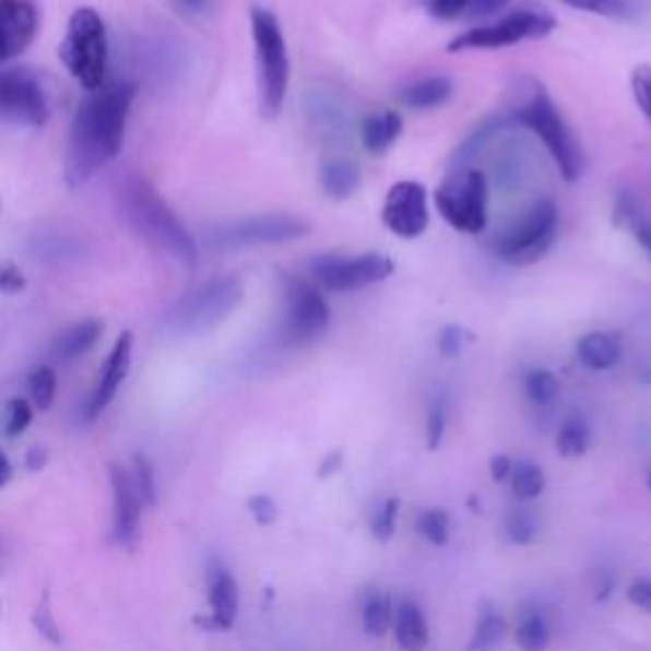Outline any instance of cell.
Wrapping results in <instances>:
<instances>
[{"mask_svg": "<svg viewBox=\"0 0 651 651\" xmlns=\"http://www.w3.org/2000/svg\"><path fill=\"white\" fill-rule=\"evenodd\" d=\"M135 92V84L126 80L87 92V99L80 105L69 128L64 161L69 186L87 184L97 170L118 158Z\"/></svg>", "mask_w": 651, "mask_h": 651, "instance_id": "6da1fadb", "label": "cell"}, {"mask_svg": "<svg viewBox=\"0 0 651 651\" xmlns=\"http://www.w3.org/2000/svg\"><path fill=\"white\" fill-rule=\"evenodd\" d=\"M118 206L122 220L135 235L156 247L166 258L193 265L197 262V239L184 227L174 209L161 199V193L141 176H128L118 189Z\"/></svg>", "mask_w": 651, "mask_h": 651, "instance_id": "7a4b0ae2", "label": "cell"}, {"mask_svg": "<svg viewBox=\"0 0 651 651\" xmlns=\"http://www.w3.org/2000/svg\"><path fill=\"white\" fill-rule=\"evenodd\" d=\"M250 28L258 61L260 110L265 118H277L291 87V57L283 26L277 15L265 5L250 8Z\"/></svg>", "mask_w": 651, "mask_h": 651, "instance_id": "3957f363", "label": "cell"}, {"mask_svg": "<svg viewBox=\"0 0 651 651\" xmlns=\"http://www.w3.org/2000/svg\"><path fill=\"white\" fill-rule=\"evenodd\" d=\"M511 115H514L519 128L530 130V133L540 138L565 181L576 184L583 176V151H580L578 138L568 126V120L563 118L560 107L555 105V99L547 95L542 84H534L530 97Z\"/></svg>", "mask_w": 651, "mask_h": 651, "instance_id": "277c9868", "label": "cell"}, {"mask_svg": "<svg viewBox=\"0 0 651 651\" xmlns=\"http://www.w3.org/2000/svg\"><path fill=\"white\" fill-rule=\"evenodd\" d=\"M59 59L67 72L80 82L82 90L97 92L107 84V64H110V46L103 15L95 8H76L69 19L67 36L59 46Z\"/></svg>", "mask_w": 651, "mask_h": 651, "instance_id": "5b68a950", "label": "cell"}, {"mask_svg": "<svg viewBox=\"0 0 651 651\" xmlns=\"http://www.w3.org/2000/svg\"><path fill=\"white\" fill-rule=\"evenodd\" d=\"M245 288L235 275H216L186 293L166 316V329L176 336H199L224 323L242 304Z\"/></svg>", "mask_w": 651, "mask_h": 651, "instance_id": "8992f818", "label": "cell"}, {"mask_svg": "<svg viewBox=\"0 0 651 651\" xmlns=\"http://www.w3.org/2000/svg\"><path fill=\"white\" fill-rule=\"evenodd\" d=\"M557 229H560V209L553 199H540L494 239L492 250L511 268H530L553 250Z\"/></svg>", "mask_w": 651, "mask_h": 651, "instance_id": "52a82bcc", "label": "cell"}, {"mask_svg": "<svg viewBox=\"0 0 651 651\" xmlns=\"http://www.w3.org/2000/svg\"><path fill=\"white\" fill-rule=\"evenodd\" d=\"M331 323V308L311 277H283V316L277 326L281 346L300 348L319 341Z\"/></svg>", "mask_w": 651, "mask_h": 651, "instance_id": "ba28073f", "label": "cell"}, {"mask_svg": "<svg viewBox=\"0 0 651 651\" xmlns=\"http://www.w3.org/2000/svg\"><path fill=\"white\" fill-rule=\"evenodd\" d=\"M438 214L463 235H482L488 224V181L478 168L459 166L433 193Z\"/></svg>", "mask_w": 651, "mask_h": 651, "instance_id": "9c48e42d", "label": "cell"}, {"mask_svg": "<svg viewBox=\"0 0 651 651\" xmlns=\"http://www.w3.org/2000/svg\"><path fill=\"white\" fill-rule=\"evenodd\" d=\"M311 281L326 293H354L384 283L394 273V262L382 252L319 255L311 260Z\"/></svg>", "mask_w": 651, "mask_h": 651, "instance_id": "30bf717a", "label": "cell"}, {"mask_svg": "<svg viewBox=\"0 0 651 651\" xmlns=\"http://www.w3.org/2000/svg\"><path fill=\"white\" fill-rule=\"evenodd\" d=\"M311 224L296 214H258L222 224L212 229L206 245L212 250H242V247L285 245L306 237Z\"/></svg>", "mask_w": 651, "mask_h": 651, "instance_id": "8fae6325", "label": "cell"}, {"mask_svg": "<svg viewBox=\"0 0 651 651\" xmlns=\"http://www.w3.org/2000/svg\"><path fill=\"white\" fill-rule=\"evenodd\" d=\"M557 21L553 15L542 11H514L504 19L476 26L469 31H461L459 36L451 38L448 51H484V49H504V46H514L522 42H534V38H545L555 31Z\"/></svg>", "mask_w": 651, "mask_h": 651, "instance_id": "7c38bea8", "label": "cell"}, {"mask_svg": "<svg viewBox=\"0 0 651 651\" xmlns=\"http://www.w3.org/2000/svg\"><path fill=\"white\" fill-rule=\"evenodd\" d=\"M0 120L23 128H42L49 120V97L26 69L0 72Z\"/></svg>", "mask_w": 651, "mask_h": 651, "instance_id": "4fadbf2b", "label": "cell"}, {"mask_svg": "<svg viewBox=\"0 0 651 651\" xmlns=\"http://www.w3.org/2000/svg\"><path fill=\"white\" fill-rule=\"evenodd\" d=\"M382 224L400 239L421 237L430 224L428 189L410 178L392 184L382 204Z\"/></svg>", "mask_w": 651, "mask_h": 651, "instance_id": "5bb4252c", "label": "cell"}, {"mask_svg": "<svg viewBox=\"0 0 651 651\" xmlns=\"http://www.w3.org/2000/svg\"><path fill=\"white\" fill-rule=\"evenodd\" d=\"M110 486H113V540L120 547L133 549L141 537L143 499L138 494L133 474L120 463H110Z\"/></svg>", "mask_w": 651, "mask_h": 651, "instance_id": "9a60e30c", "label": "cell"}, {"mask_svg": "<svg viewBox=\"0 0 651 651\" xmlns=\"http://www.w3.org/2000/svg\"><path fill=\"white\" fill-rule=\"evenodd\" d=\"M130 364H133V333L122 331L118 341H115L110 356H107L103 371H99V379L90 394L87 405H84V421L92 423L105 413V407L110 405L122 382H126Z\"/></svg>", "mask_w": 651, "mask_h": 651, "instance_id": "2e32d148", "label": "cell"}, {"mask_svg": "<svg viewBox=\"0 0 651 651\" xmlns=\"http://www.w3.org/2000/svg\"><path fill=\"white\" fill-rule=\"evenodd\" d=\"M38 11L31 0H0V61L21 57L34 42Z\"/></svg>", "mask_w": 651, "mask_h": 651, "instance_id": "e0dca14e", "label": "cell"}, {"mask_svg": "<svg viewBox=\"0 0 651 651\" xmlns=\"http://www.w3.org/2000/svg\"><path fill=\"white\" fill-rule=\"evenodd\" d=\"M239 614V585L224 568L209 570V614L197 616L193 624L206 631H229Z\"/></svg>", "mask_w": 651, "mask_h": 651, "instance_id": "ac0fdd59", "label": "cell"}, {"mask_svg": "<svg viewBox=\"0 0 651 651\" xmlns=\"http://www.w3.org/2000/svg\"><path fill=\"white\" fill-rule=\"evenodd\" d=\"M402 135V115L398 110H377L359 122V141L369 156H384Z\"/></svg>", "mask_w": 651, "mask_h": 651, "instance_id": "d6986e66", "label": "cell"}, {"mask_svg": "<svg viewBox=\"0 0 651 651\" xmlns=\"http://www.w3.org/2000/svg\"><path fill=\"white\" fill-rule=\"evenodd\" d=\"M103 331H105V323L99 319H84L80 323L69 326L67 331H61L59 336L54 339V344H51L54 359L61 364L76 362L80 356H84L95 348L97 341L103 339Z\"/></svg>", "mask_w": 651, "mask_h": 651, "instance_id": "ffe728a7", "label": "cell"}, {"mask_svg": "<svg viewBox=\"0 0 651 651\" xmlns=\"http://www.w3.org/2000/svg\"><path fill=\"white\" fill-rule=\"evenodd\" d=\"M622 354H624L622 341H618L614 333H606V331L583 333L576 344L578 362L591 371H608L618 367Z\"/></svg>", "mask_w": 651, "mask_h": 651, "instance_id": "44dd1931", "label": "cell"}, {"mask_svg": "<svg viewBox=\"0 0 651 651\" xmlns=\"http://www.w3.org/2000/svg\"><path fill=\"white\" fill-rule=\"evenodd\" d=\"M453 97V82L443 74L423 76L413 84H407L405 90L398 95V103L407 110H436V107H443L448 99Z\"/></svg>", "mask_w": 651, "mask_h": 651, "instance_id": "7402d4cb", "label": "cell"}, {"mask_svg": "<svg viewBox=\"0 0 651 651\" xmlns=\"http://www.w3.org/2000/svg\"><path fill=\"white\" fill-rule=\"evenodd\" d=\"M394 639L405 651H423L430 641V626L423 608L413 601H402L394 611Z\"/></svg>", "mask_w": 651, "mask_h": 651, "instance_id": "603a6c76", "label": "cell"}, {"mask_svg": "<svg viewBox=\"0 0 651 651\" xmlns=\"http://www.w3.org/2000/svg\"><path fill=\"white\" fill-rule=\"evenodd\" d=\"M319 181H321V189L326 197L333 201H344L352 197L356 189H359V184H362L359 166L348 158H329L321 163Z\"/></svg>", "mask_w": 651, "mask_h": 651, "instance_id": "cb8c5ba5", "label": "cell"}, {"mask_svg": "<svg viewBox=\"0 0 651 651\" xmlns=\"http://www.w3.org/2000/svg\"><path fill=\"white\" fill-rule=\"evenodd\" d=\"M514 126H517V122H514V115H511V113H499V115H494V118H486L482 126H478L474 133H469L466 141H463L459 149H455L453 163H459V166H466L471 158L478 156V153L486 149L488 141H494L496 135L504 133V130L514 128Z\"/></svg>", "mask_w": 651, "mask_h": 651, "instance_id": "d4e9b609", "label": "cell"}, {"mask_svg": "<svg viewBox=\"0 0 651 651\" xmlns=\"http://www.w3.org/2000/svg\"><path fill=\"white\" fill-rule=\"evenodd\" d=\"M511 488H514V496L522 501H532V499H540L542 492H545L547 486V478H545V471L540 466H534V463H517L514 469H511Z\"/></svg>", "mask_w": 651, "mask_h": 651, "instance_id": "484cf974", "label": "cell"}, {"mask_svg": "<svg viewBox=\"0 0 651 651\" xmlns=\"http://www.w3.org/2000/svg\"><path fill=\"white\" fill-rule=\"evenodd\" d=\"M514 637L522 651H547L553 634H549V624L545 622V616L532 611V614H526L522 622H519Z\"/></svg>", "mask_w": 651, "mask_h": 651, "instance_id": "4316f807", "label": "cell"}, {"mask_svg": "<svg viewBox=\"0 0 651 651\" xmlns=\"http://www.w3.org/2000/svg\"><path fill=\"white\" fill-rule=\"evenodd\" d=\"M394 622V608L387 595L375 593L362 608V626L369 637H384Z\"/></svg>", "mask_w": 651, "mask_h": 651, "instance_id": "83f0119b", "label": "cell"}, {"mask_svg": "<svg viewBox=\"0 0 651 651\" xmlns=\"http://www.w3.org/2000/svg\"><path fill=\"white\" fill-rule=\"evenodd\" d=\"M524 392L534 405L547 407L560 398V379H557L549 369H532L524 377Z\"/></svg>", "mask_w": 651, "mask_h": 651, "instance_id": "f1b7e54d", "label": "cell"}, {"mask_svg": "<svg viewBox=\"0 0 651 651\" xmlns=\"http://www.w3.org/2000/svg\"><path fill=\"white\" fill-rule=\"evenodd\" d=\"M557 453L565 455V459H580L585 455L588 446H591V433L580 421H568L557 433Z\"/></svg>", "mask_w": 651, "mask_h": 651, "instance_id": "f546056e", "label": "cell"}, {"mask_svg": "<svg viewBox=\"0 0 651 651\" xmlns=\"http://www.w3.org/2000/svg\"><path fill=\"white\" fill-rule=\"evenodd\" d=\"M417 532H421L430 545L446 547L448 540H451V517H448L446 509H425L423 514L417 517Z\"/></svg>", "mask_w": 651, "mask_h": 651, "instance_id": "4dcf8cb0", "label": "cell"}, {"mask_svg": "<svg viewBox=\"0 0 651 651\" xmlns=\"http://www.w3.org/2000/svg\"><path fill=\"white\" fill-rule=\"evenodd\" d=\"M28 394H31V402H34V407L46 413V410L54 405V398H57V371L51 367H38L31 371Z\"/></svg>", "mask_w": 651, "mask_h": 651, "instance_id": "1f68e13d", "label": "cell"}, {"mask_svg": "<svg viewBox=\"0 0 651 651\" xmlns=\"http://www.w3.org/2000/svg\"><path fill=\"white\" fill-rule=\"evenodd\" d=\"M504 618L499 614H484L478 618L474 637H471L466 651H494V647L504 639Z\"/></svg>", "mask_w": 651, "mask_h": 651, "instance_id": "d6a6232c", "label": "cell"}, {"mask_svg": "<svg viewBox=\"0 0 651 651\" xmlns=\"http://www.w3.org/2000/svg\"><path fill=\"white\" fill-rule=\"evenodd\" d=\"M560 3L572 11L601 15V19H629L634 11L629 0H560Z\"/></svg>", "mask_w": 651, "mask_h": 651, "instance_id": "836d02e7", "label": "cell"}, {"mask_svg": "<svg viewBox=\"0 0 651 651\" xmlns=\"http://www.w3.org/2000/svg\"><path fill=\"white\" fill-rule=\"evenodd\" d=\"M133 482L138 494H141V499L145 507H156L158 504V484H156V471H153L151 461L145 459L143 453H135L133 455Z\"/></svg>", "mask_w": 651, "mask_h": 651, "instance_id": "e575fe53", "label": "cell"}, {"mask_svg": "<svg viewBox=\"0 0 651 651\" xmlns=\"http://www.w3.org/2000/svg\"><path fill=\"white\" fill-rule=\"evenodd\" d=\"M34 421V407H31L28 400L23 398H13L8 402L5 410V436L8 438H19L26 433V428Z\"/></svg>", "mask_w": 651, "mask_h": 651, "instance_id": "d590c367", "label": "cell"}, {"mask_svg": "<svg viewBox=\"0 0 651 651\" xmlns=\"http://www.w3.org/2000/svg\"><path fill=\"white\" fill-rule=\"evenodd\" d=\"M507 534L514 545H530L537 537V522L526 509H514L507 517Z\"/></svg>", "mask_w": 651, "mask_h": 651, "instance_id": "8d00e7d4", "label": "cell"}, {"mask_svg": "<svg viewBox=\"0 0 651 651\" xmlns=\"http://www.w3.org/2000/svg\"><path fill=\"white\" fill-rule=\"evenodd\" d=\"M471 341H474V336H471L463 326L448 323L438 331V352L440 356H446V359H451V356H459L463 352V346L471 344Z\"/></svg>", "mask_w": 651, "mask_h": 651, "instance_id": "74e56055", "label": "cell"}, {"mask_svg": "<svg viewBox=\"0 0 651 651\" xmlns=\"http://www.w3.org/2000/svg\"><path fill=\"white\" fill-rule=\"evenodd\" d=\"M631 92L637 107L651 122V64H637L631 72Z\"/></svg>", "mask_w": 651, "mask_h": 651, "instance_id": "f35d334b", "label": "cell"}, {"mask_svg": "<svg viewBox=\"0 0 651 651\" xmlns=\"http://www.w3.org/2000/svg\"><path fill=\"white\" fill-rule=\"evenodd\" d=\"M398 514H400V501L387 499L384 507L377 511V517L371 519V534L379 542H390L394 530H398Z\"/></svg>", "mask_w": 651, "mask_h": 651, "instance_id": "ab89813d", "label": "cell"}, {"mask_svg": "<svg viewBox=\"0 0 651 651\" xmlns=\"http://www.w3.org/2000/svg\"><path fill=\"white\" fill-rule=\"evenodd\" d=\"M644 216V209L639 206V201L631 197V193H618L616 209H614V227L616 229H629L634 222Z\"/></svg>", "mask_w": 651, "mask_h": 651, "instance_id": "60d3db41", "label": "cell"}, {"mask_svg": "<svg viewBox=\"0 0 651 651\" xmlns=\"http://www.w3.org/2000/svg\"><path fill=\"white\" fill-rule=\"evenodd\" d=\"M34 626L44 639L51 641V644H57V647L61 644V631H59L57 622H54V614L49 608V595H44V601L38 603V608L34 611Z\"/></svg>", "mask_w": 651, "mask_h": 651, "instance_id": "b9f144b4", "label": "cell"}, {"mask_svg": "<svg viewBox=\"0 0 651 651\" xmlns=\"http://www.w3.org/2000/svg\"><path fill=\"white\" fill-rule=\"evenodd\" d=\"M474 5V0H425V8L433 19L438 21H455L461 19L469 8Z\"/></svg>", "mask_w": 651, "mask_h": 651, "instance_id": "7bdbcfd3", "label": "cell"}, {"mask_svg": "<svg viewBox=\"0 0 651 651\" xmlns=\"http://www.w3.org/2000/svg\"><path fill=\"white\" fill-rule=\"evenodd\" d=\"M247 509H250V514L255 522H258L260 526H270L277 519V507L275 501L270 499L268 494H258L252 496L250 501H247Z\"/></svg>", "mask_w": 651, "mask_h": 651, "instance_id": "ee69618b", "label": "cell"}, {"mask_svg": "<svg viewBox=\"0 0 651 651\" xmlns=\"http://www.w3.org/2000/svg\"><path fill=\"white\" fill-rule=\"evenodd\" d=\"M446 436V407L443 402H436L428 413V448L438 451Z\"/></svg>", "mask_w": 651, "mask_h": 651, "instance_id": "f6af8a7d", "label": "cell"}, {"mask_svg": "<svg viewBox=\"0 0 651 651\" xmlns=\"http://www.w3.org/2000/svg\"><path fill=\"white\" fill-rule=\"evenodd\" d=\"M23 288H26V277H23L21 270L13 262H0V293L3 296H15Z\"/></svg>", "mask_w": 651, "mask_h": 651, "instance_id": "bcb514c9", "label": "cell"}, {"mask_svg": "<svg viewBox=\"0 0 651 651\" xmlns=\"http://www.w3.org/2000/svg\"><path fill=\"white\" fill-rule=\"evenodd\" d=\"M626 599L634 608L644 611V614H651V580L649 578H639L626 588Z\"/></svg>", "mask_w": 651, "mask_h": 651, "instance_id": "7dc6e473", "label": "cell"}, {"mask_svg": "<svg viewBox=\"0 0 651 651\" xmlns=\"http://www.w3.org/2000/svg\"><path fill=\"white\" fill-rule=\"evenodd\" d=\"M629 232H631V237L637 239V245L641 247V250L647 252V258L651 260V222L647 220V216H639V220L629 227Z\"/></svg>", "mask_w": 651, "mask_h": 651, "instance_id": "c3c4849f", "label": "cell"}, {"mask_svg": "<svg viewBox=\"0 0 651 651\" xmlns=\"http://www.w3.org/2000/svg\"><path fill=\"white\" fill-rule=\"evenodd\" d=\"M511 3V0H474V5L469 8V13L474 19H488V15L504 11Z\"/></svg>", "mask_w": 651, "mask_h": 651, "instance_id": "681fc988", "label": "cell"}, {"mask_svg": "<svg viewBox=\"0 0 651 651\" xmlns=\"http://www.w3.org/2000/svg\"><path fill=\"white\" fill-rule=\"evenodd\" d=\"M488 469H492V478L494 482H507L511 476V469H514V463H511L509 455H494L492 463H488Z\"/></svg>", "mask_w": 651, "mask_h": 651, "instance_id": "f907efd6", "label": "cell"}, {"mask_svg": "<svg viewBox=\"0 0 651 651\" xmlns=\"http://www.w3.org/2000/svg\"><path fill=\"white\" fill-rule=\"evenodd\" d=\"M341 466H344V453H341V451H331V453L326 455V459L321 461V466H319V478H329V476H333V474H339Z\"/></svg>", "mask_w": 651, "mask_h": 651, "instance_id": "816d5d0a", "label": "cell"}, {"mask_svg": "<svg viewBox=\"0 0 651 651\" xmlns=\"http://www.w3.org/2000/svg\"><path fill=\"white\" fill-rule=\"evenodd\" d=\"M174 5L186 15H201L212 8V0H174Z\"/></svg>", "mask_w": 651, "mask_h": 651, "instance_id": "f5cc1de1", "label": "cell"}, {"mask_svg": "<svg viewBox=\"0 0 651 651\" xmlns=\"http://www.w3.org/2000/svg\"><path fill=\"white\" fill-rule=\"evenodd\" d=\"M46 461H49V455H46L44 448H38V446L28 448V453H26V466H28L31 471H42V469L46 466Z\"/></svg>", "mask_w": 651, "mask_h": 651, "instance_id": "db71d44e", "label": "cell"}, {"mask_svg": "<svg viewBox=\"0 0 651 651\" xmlns=\"http://www.w3.org/2000/svg\"><path fill=\"white\" fill-rule=\"evenodd\" d=\"M11 476H13L11 461H8V455L3 451H0V488H3L8 482H11Z\"/></svg>", "mask_w": 651, "mask_h": 651, "instance_id": "11a10c76", "label": "cell"}, {"mask_svg": "<svg viewBox=\"0 0 651 651\" xmlns=\"http://www.w3.org/2000/svg\"><path fill=\"white\" fill-rule=\"evenodd\" d=\"M647 486H649V492H651V471H649V476H647Z\"/></svg>", "mask_w": 651, "mask_h": 651, "instance_id": "9f6ffc18", "label": "cell"}]
</instances>
